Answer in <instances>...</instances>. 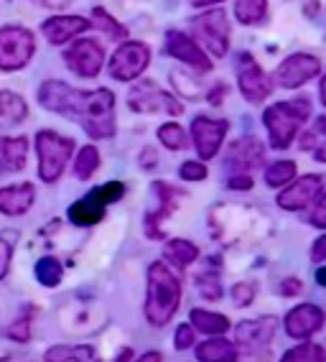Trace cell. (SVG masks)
I'll return each instance as SVG.
<instances>
[{"mask_svg":"<svg viewBox=\"0 0 326 362\" xmlns=\"http://www.w3.org/2000/svg\"><path fill=\"white\" fill-rule=\"evenodd\" d=\"M39 103L46 110L77 120L90 138L115 136V98L110 90L82 92L54 79L41 84Z\"/></svg>","mask_w":326,"mask_h":362,"instance_id":"1","label":"cell"},{"mask_svg":"<svg viewBox=\"0 0 326 362\" xmlns=\"http://www.w3.org/2000/svg\"><path fill=\"white\" fill-rule=\"evenodd\" d=\"M181 304V284L163 263L148 268V296H145V317L153 327L169 324Z\"/></svg>","mask_w":326,"mask_h":362,"instance_id":"2","label":"cell"},{"mask_svg":"<svg viewBox=\"0 0 326 362\" xmlns=\"http://www.w3.org/2000/svg\"><path fill=\"white\" fill-rule=\"evenodd\" d=\"M308 112H311V103L306 98L291 100V103H275L262 112V123L267 128V138L270 146L278 151L288 148L291 141L296 138L298 128L306 123Z\"/></svg>","mask_w":326,"mask_h":362,"instance_id":"3","label":"cell"},{"mask_svg":"<svg viewBox=\"0 0 326 362\" xmlns=\"http://www.w3.org/2000/svg\"><path fill=\"white\" fill-rule=\"evenodd\" d=\"M36 151H39V176L46 184H54L64 174V166L72 158L74 141L54 130H41L36 136Z\"/></svg>","mask_w":326,"mask_h":362,"instance_id":"4","label":"cell"},{"mask_svg":"<svg viewBox=\"0 0 326 362\" xmlns=\"http://www.w3.org/2000/svg\"><path fill=\"white\" fill-rule=\"evenodd\" d=\"M123 194H125V187L120 184V181H107V184H102V187L92 189L90 194L82 197L79 202H74L72 207H69V220L79 227L97 225V222L104 217L107 204L118 202Z\"/></svg>","mask_w":326,"mask_h":362,"instance_id":"5","label":"cell"},{"mask_svg":"<svg viewBox=\"0 0 326 362\" xmlns=\"http://www.w3.org/2000/svg\"><path fill=\"white\" fill-rule=\"evenodd\" d=\"M191 33H194L196 44H204L207 52L212 57L222 59L229 52V23L227 13L215 8V11H207V13L196 16L191 21Z\"/></svg>","mask_w":326,"mask_h":362,"instance_id":"6","label":"cell"},{"mask_svg":"<svg viewBox=\"0 0 326 362\" xmlns=\"http://www.w3.org/2000/svg\"><path fill=\"white\" fill-rule=\"evenodd\" d=\"M33 52H36V44H33L31 31L20 26L0 28V69L13 71L26 66Z\"/></svg>","mask_w":326,"mask_h":362,"instance_id":"7","label":"cell"},{"mask_svg":"<svg viewBox=\"0 0 326 362\" xmlns=\"http://www.w3.org/2000/svg\"><path fill=\"white\" fill-rule=\"evenodd\" d=\"M275 327H278V319L275 317H260V319L240 322L235 329L237 347L245 349V352L253 357L267 360V357H270L267 347H270V339H273V334H275Z\"/></svg>","mask_w":326,"mask_h":362,"instance_id":"8","label":"cell"},{"mask_svg":"<svg viewBox=\"0 0 326 362\" xmlns=\"http://www.w3.org/2000/svg\"><path fill=\"white\" fill-rule=\"evenodd\" d=\"M128 105L135 112H169V115H181L183 112V105L174 95L163 92L153 79L135 84L128 95Z\"/></svg>","mask_w":326,"mask_h":362,"instance_id":"9","label":"cell"},{"mask_svg":"<svg viewBox=\"0 0 326 362\" xmlns=\"http://www.w3.org/2000/svg\"><path fill=\"white\" fill-rule=\"evenodd\" d=\"M148 62H150L148 46L140 44V41H128V44H123L118 52L112 54L110 74L115 79H120V82H131V79L143 74Z\"/></svg>","mask_w":326,"mask_h":362,"instance_id":"10","label":"cell"},{"mask_svg":"<svg viewBox=\"0 0 326 362\" xmlns=\"http://www.w3.org/2000/svg\"><path fill=\"white\" fill-rule=\"evenodd\" d=\"M64 62L79 77H97L104 62V49L102 44H97V41L92 39L74 41L64 52Z\"/></svg>","mask_w":326,"mask_h":362,"instance_id":"11","label":"cell"},{"mask_svg":"<svg viewBox=\"0 0 326 362\" xmlns=\"http://www.w3.org/2000/svg\"><path fill=\"white\" fill-rule=\"evenodd\" d=\"M237 79H240V92L245 95V100H250L253 105L262 103L270 95V77L260 69V64L253 59V54H240L237 59Z\"/></svg>","mask_w":326,"mask_h":362,"instance_id":"12","label":"cell"},{"mask_svg":"<svg viewBox=\"0 0 326 362\" xmlns=\"http://www.w3.org/2000/svg\"><path fill=\"white\" fill-rule=\"evenodd\" d=\"M191 136H194V146L199 151V156H202L204 161H209L222 148V141L227 136V120H215V117L207 115L194 117Z\"/></svg>","mask_w":326,"mask_h":362,"instance_id":"13","label":"cell"},{"mask_svg":"<svg viewBox=\"0 0 326 362\" xmlns=\"http://www.w3.org/2000/svg\"><path fill=\"white\" fill-rule=\"evenodd\" d=\"M321 62L311 54H294L288 57L278 69H275V82L286 87V90H296L301 84H306L308 79H313L319 74Z\"/></svg>","mask_w":326,"mask_h":362,"instance_id":"14","label":"cell"},{"mask_svg":"<svg viewBox=\"0 0 326 362\" xmlns=\"http://www.w3.org/2000/svg\"><path fill=\"white\" fill-rule=\"evenodd\" d=\"M166 54L179 59V62H183V64L194 66L196 71L212 69V62H209V57L204 54L202 46L181 31H169V36H166Z\"/></svg>","mask_w":326,"mask_h":362,"instance_id":"15","label":"cell"},{"mask_svg":"<svg viewBox=\"0 0 326 362\" xmlns=\"http://www.w3.org/2000/svg\"><path fill=\"white\" fill-rule=\"evenodd\" d=\"M321 187H324V179H321V176H316V174L301 176L296 184L286 187V192L278 194V204H281L283 209H291V212L303 209L321 194Z\"/></svg>","mask_w":326,"mask_h":362,"instance_id":"16","label":"cell"},{"mask_svg":"<svg viewBox=\"0 0 326 362\" xmlns=\"http://www.w3.org/2000/svg\"><path fill=\"white\" fill-rule=\"evenodd\" d=\"M326 322V314L313 304H301L296 309H291V314L286 317V332L296 339H306L313 332H319Z\"/></svg>","mask_w":326,"mask_h":362,"instance_id":"17","label":"cell"},{"mask_svg":"<svg viewBox=\"0 0 326 362\" xmlns=\"http://www.w3.org/2000/svg\"><path fill=\"white\" fill-rule=\"evenodd\" d=\"M229 166L237 168V171H245V168H258L265 163V148L258 138H240L229 146L227 151Z\"/></svg>","mask_w":326,"mask_h":362,"instance_id":"18","label":"cell"},{"mask_svg":"<svg viewBox=\"0 0 326 362\" xmlns=\"http://www.w3.org/2000/svg\"><path fill=\"white\" fill-rule=\"evenodd\" d=\"M92 23H87L85 18H79V16H56V18H49L44 21V31L46 41L49 44H66L69 39L79 36V33H85Z\"/></svg>","mask_w":326,"mask_h":362,"instance_id":"19","label":"cell"},{"mask_svg":"<svg viewBox=\"0 0 326 362\" xmlns=\"http://www.w3.org/2000/svg\"><path fill=\"white\" fill-rule=\"evenodd\" d=\"M33 184L23 181V184H13V187H3L0 189V212L11 214V217H18V214H26L33 204Z\"/></svg>","mask_w":326,"mask_h":362,"instance_id":"20","label":"cell"},{"mask_svg":"<svg viewBox=\"0 0 326 362\" xmlns=\"http://www.w3.org/2000/svg\"><path fill=\"white\" fill-rule=\"evenodd\" d=\"M28 158L26 138H0V174L20 171Z\"/></svg>","mask_w":326,"mask_h":362,"instance_id":"21","label":"cell"},{"mask_svg":"<svg viewBox=\"0 0 326 362\" xmlns=\"http://www.w3.org/2000/svg\"><path fill=\"white\" fill-rule=\"evenodd\" d=\"M44 362H99V355L90 344H77V347L56 344V347L46 349Z\"/></svg>","mask_w":326,"mask_h":362,"instance_id":"22","label":"cell"},{"mask_svg":"<svg viewBox=\"0 0 326 362\" xmlns=\"http://www.w3.org/2000/svg\"><path fill=\"white\" fill-rule=\"evenodd\" d=\"M199 362H237V349L227 339H209L196 347Z\"/></svg>","mask_w":326,"mask_h":362,"instance_id":"23","label":"cell"},{"mask_svg":"<svg viewBox=\"0 0 326 362\" xmlns=\"http://www.w3.org/2000/svg\"><path fill=\"white\" fill-rule=\"evenodd\" d=\"M163 258L169 260L171 265H176V268H186L191 265L196 258H199V247L189 240H171L169 245L163 247Z\"/></svg>","mask_w":326,"mask_h":362,"instance_id":"24","label":"cell"},{"mask_svg":"<svg viewBox=\"0 0 326 362\" xmlns=\"http://www.w3.org/2000/svg\"><path fill=\"white\" fill-rule=\"evenodd\" d=\"M191 327L204 334H224L229 329V319L224 314H215V311H191Z\"/></svg>","mask_w":326,"mask_h":362,"instance_id":"25","label":"cell"},{"mask_svg":"<svg viewBox=\"0 0 326 362\" xmlns=\"http://www.w3.org/2000/svg\"><path fill=\"white\" fill-rule=\"evenodd\" d=\"M28 107L16 92H0V120L3 123H20L26 117Z\"/></svg>","mask_w":326,"mask_h":362,"instance_id":"26","label":"cell"},{"mask_svg":"<svg viewBox=\"0 0 326 362\" xmlns=\"http://www.w3.org/2000/svg\"><path fill=\"white\" fill-rule=\"evenodd\" d=\"M265 11H267V0H237L235 3V16L245 26L260 23L265 18Z\"/></svg>","mask_w":326,"mask_h":362,"instance_id":"27","label":"cell"},{"mask_svg":"<svg viewBox=\"0 0 326 362\" xmlns=\"http://www.w3.org/2000/svg\"><path fill=\"white\" fill-rule=\"evenodd\" d=\"M61 276H64L61 263L56 258H52V255H46V258H41L39 263H36V279H39V284L46 286V288L59 286Z\"/></svg>","mask_w":326,"mask_h":362,"instance_id":"28","label":"cell"},{"mask_svg":"<svg viewBox=\"0 0 326 362\" xmlns=\"http://www.w3.org/2000/svg\"><path fill=\"white\" fill-rule=\"evenodd\" d=\"M281 362H326V349H321L313 342L298 344V347L288 349Z\"/></svg>","mask_w":326,"mask_h":362,"instance_id":"29","label":"cell"},{"mask_svg":"<svg viewBox=\"0 0 326 362\" xmlns=\"http://www.w3.org/2000/svg\"><path fill=\"white\" fill-rule=\"evenodd\" d=\"M99 166V153L95 146H85V148L79 151L77 161H74V174L77 179H90Z\"/></svg>","mask_w":326,"mask_h":362,"instance_id":"30","label":"cell"},{"mask_svg":"<svg viewBox=\"0 0 326 362\" xmlns=\"http://www.w3.org/2000/svg\"><path fill=\"white\" fill-rule=\"evenodd\" d=\"M294 176H296V163L294 161H275L273 166L265 168V184L267 187H286Z\"/></svg>","mask_w":326,"mask_h":362,"instance_id":"31","label":"cell"},{"mask_svg":"<svg viewBox=\"0 0 326 362\" xmlns=\"http://www.w3.org/2000/svg\"><path fill=\"white\" fill-rule=\"evenodd\" d=\"M158 141L169 151H181L186 148V133L179 123H166L158 128Z\"/></svg>","mask_w":326,"mask_h":362,"instance_id":"32","label":"cell"},{"mask_svg":"<svg viewBox=\"0 0 326 362\" xmlns=\"http://www.w3.org/2000/svg\"><path fill=\"white\" fill-rule=\"evenodd\" d=\"M92 21H95V26L107 33L110 39H125V33H128L123 23H118V21L112 18L107 11H102V8H95V11H92Z\"/></svg>","mask_w":326,"mask_h":362,"instance_id":"33","label":"cell"},{"mask_svg":"<svg viewBox=\"0 0 326 362\" xmlns=\"http://www.w3.org/2000/svg\"><path fill=\"white\" fill-rule=\"evenodd\" d=\"M8 337H11V339H16V342H26V339H31V314H23L18 322L11 324Z\"/></svg>","mask_w":326,"mask_h":362,"instance_id":"34","label":"cell"},{"mask_svg":"<svg viewBox=\"0 0 326 362\" xmlns=\"http://www.w3.org/2000/svg\"><path fill=\"white\" fill-rule=\"evenodd\" d=\"M179 174H181V179H186V181H202L204 176H207V166L199 161H186Z\"/></svg>","mask_w":326,"mask_h":362,"instance_id":"35","label":"cell"},{"mask_svg":"<svg viewBox=\"0 0 326 362\" xmlns=\"http://www.w3.org/2000/svg\"><path fill=\"white\" fill-rule=\"evenodd\" d=\"M308 222H311L313 227H321V230H326V194L319 197V202L313 204L311 214H308Z\"/></svg>","mask_w":326,"mask_h":362,"instance_id":"36","label":"cell"},{"mask_svg":"<svg viewBox=\"0 0 326 362\" xmlns=\"http://www.w3.org/2000/svg\"><path fill=\"white\" fill-rule=\"evenodd\" d=\"M232 298H235V304H237V306H248L250 301L255 298L253 284H237L235 288H232Z\"/></svg>","mask_w":326,"mask_h":362,"instance_id":"37","label":"cell"},{"mask_svg":"<svg viewBox=\"0 0 326 362\" xmlns=\"http://www.w3.org/2000/svg\"><path fill=\"white\" fill-rule=\"evenodd\" d=\"M174 344H176V349H186L194 344V327H179L176 329V337H174Z\"/></svg>","mask_w":326,"mask_h":362,"instance_id":"38","label":"cell"},{"mask_svg":"<svg viewBox=\"0 0 326 362\" xmlns=\"http://www.w3.org/2000/svg\"><path fill=\"white\" fill-rule=\"evenodd\" d=\"M11 258H13V247L0 238V279H6L8 268H11Z\"/></svg>","mask_w":326,"mask_h":362,"instance_id":"39","label":"cell"},{"mask_svg":"<svg viewBox=\"0 0 326 362\" xmlns=\"http://www.w3.org/2000/svg\"><path fill=\"white\" fill-rule=\"evenodd\" d=\"M227 184H229V189H237V192H248V189H253V179H250V176H245V174L232 176Z\"/></svg>","mask_w":326,"mask_h":362,"instance_id":"40","label":"cell"},{"mask_svg":"<svg viewBox=\"0 0 326 362\" xmlns=\"http://www.w3.org/2000/svg\"><path fill=\"white\" fill-rule=\"evenodd\" d=\"M311 258H313V260H326V235H324V238L316 240V243H313Z\"/></svg>","mask_w":326,"mask_h":362,"instance_id":"41","label":"cell"},{"mask_svg":"<svg viewBox=\"0 0 326 362\" xmlns=\"http://www.w3.org/2000/svg\"><path fill=\"white\" fill-rule=\"evenodd\" d=\"M301 281L298 279H288V281H283V288L281 291L286 293V296H296V293H301Z\"/></svg>","mask_w":326,"mask_h":362,"instance_id":"42","label":"cell"},{"mask_svg":"<svg viewBox=\"0 0 326 362\" xmlns=\"http://www.w3.org/2000/svg\"><path fill=\"white\" fill-rule=\"evenodd\" d=\"M33 3H39V6H44V8H64V6H69L72 0H33Z\"/></svg>","mask_w":326,"mask_h":362,"instance_id":"43","label":"cell"},{"mask_svg":"<svg viewBox=\"0 0 326 362\" xmlns=\"http://www.w3.org/2000/svg\"><path fill=\"white\" fill-rule=\"evenodd\" d=\"M0 362H36L31 355H8V357H0Z\"/></svg>","mask_w":326,"mask_h":362,"instance_id":"44","label":"cell"},{"mask_svg":"<svg viewBox=\"0 0 326 362\" xmlns=\"http://www.w3.org/2000/svg\"><path fill=\"white\" fill-rule=\"evenodd\" d=\"M161 360H163L161 352H145V355L140 357L138 362H161Z\"/></svg>","mask_w":326,"mask_h":362,"instance_id":"45","label":"cell"},{"mask_svg":"<svg viewBox=\"0 0 326 362\" xmlns=\"http://www.w3.org/2000/svg\"><path fill=\"white\" fill-rule=\"evenodd\" d=\"M313 156H316V161L326 163V146H316V148H313Z\"/></svg>","mask_w":326,"mask_h":362,"instance_id":"46","label":"cell"},{"mask_svg":"<svg viewBox=\"0 0 326 362\" xmlns=\"http://www.w3.org/2000/svg\"><path fill=\"white\" fill-rule=\"evenodd\" d=\"M215 3H222V0H191V6L196 8H207V6H215Z\"/></svg>","mask_w":326,"mask_h":362,"instance_id":"47","label":"cell"},{"mask_svg":"<svg viewBox=\"0 0 326 362\" xmlns=\"http://www.w3.org/2000/svg\"><path fill=\"white\" fill-rule=\"evenodd\" d=\"M316 133H324L326 136V115H321L319 120H316Z\"/></svg>","mask_w":326,"mask_h":362,"instance_id":"48","label":"cell"},{"mask_svg":"<svg viewBox=\"0 0 326 362\" xmlns=\"http://www.w3.org/2000/svg\"><path fill=\"white\" fill-rule=\"evenodd\" d=\"M316 281H319L321 286H326V265H324V268H319V273H316Z\"/></svg>","mask_w":326,"mask_h":362,"instance_id":"49","label":"cell"},{"mask_svg":"<svg viewBox=\"0 0 326 362\" xmlns=\"http://www.w3.org/2000/svg\"><path fill=\"white\" fill-rule=\"evenodd\" d=\"M321 103L326 105V77H324V82H321Z\"/></svg>","mask_w":326,"mask_h":362,"instance_id":"50","label":"cell"}]
</instances>
